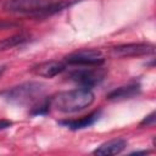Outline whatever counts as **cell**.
<instances>
[{
	"label": "cell",
	"instance_id": "6da1fadb",
	"mask_svg": "<svg viewBox=\"0 0 156 156\" xmlns=\"http://www.w3.org/2000/svg\"><path fill=\"white\" fill-rule=\"evenodd\" d=\"M79 1L82 0H7L4 4V10L41 20L51 17Z\"/></svg>",
	"mask_w": 156,
	"mask_h": 156
},
{
	"label": "cell",
	"instance_id": "7a4b0ae2",
	"mask_svg": "<svg viewBox=\"0 0 156 156\" xmlns=\"http://www.w3.org/2000/svg\"><path fill=\"white\" fill-rule=\"evenodd\" d=\"M94 93L88 88H74L60 91L50 98L51 107L63 113H74L89 107L94 102Z\"/></svg>",
	"mask_w": 156,
	"mask_h": 156
},
{
	"label": "cell",
	"instance_id": "3957f363",
	"mask_svg": "<svg viewBox=\"0 0 156 156\" xmlns=\"http://www.w3.org/2000/svg\"><path fill=\"white\" fill-rule=\"evenodd\" d=\"M45 84L40 82H26L20 85L9 88L1 93V96L10 104L28 106L35 105L44 99Z\"/></svg>",
	"mask_w": 156,
	"mask_h": 156
},
{
	"label": "cell",
	"instance_id": "277c9868",
	"mask_svg": "<svg viewBox=\"0 0 156 156\" xmlns=\"http://www.w3.org/2000/svg\"><path fill=\"white\" fill-rule=\"evenodd\" d=\"M84 68H77L68 74V80L78 84L82 88L91 89L99 85L105 78V71L99 66H80Z\"/></svg>",
	"mask_w": 156,
	"mask_h": 156
},
{
	"label": "cell",
	"instance_id": "5b68a950",
	"mask_svg": "<svg viewBox=\"0 0 156 156\" xmlns=\"http://www.w3.org/2000/svg\"><path fill=\"white\" fill-rule=\"evenodd\" d=\"M65 62L74 66H101L105 62V56L98 49H82L68 54Z\"/></svg>",
	"mask_w": 156,
	"mask_h": 156
},
{
	"label": "cell",
	"instance_id": "8992f818",
	"mask_svg": "<svg viewBox=\"0 0 156 156\" xmlns=\"http://www.w3.org/2000/svg\"><path fill=\"white\" fill-rule=\"evenodd\" d=\"M112 54L118 57H139L155 54V45L150 43H128L112 48Z\"/></svg>",
	"mask_w": 156,
	"mask_h": 156
},
{
	"label": "cell",
	"instance_id": "52a82bcc",
	"mask_svg": "<svg viewBox=\"0 0 156 156\" xmlns=\"http://www.w3.org/2000/svg\"><path fill=\"white\" fill-rule=\"evenodd\" d=\"M140 93H141L140 83L132 82V83H128L126 85L113 89L106 95V99L110 101H124V100H129V99L138 96Z\"/></svg>",
	"mask_w": 156,
	"mask_h": 156
},
{
	"label": "cell",
	"instance_id": "ba28073f",
	"mask_svg": "<svg viewBox=\"0 0 156 156\" xmlns=\"http://www.w3.org/2000/svg\"><path fill=\"white\" fill-rule=\"evenodd\" d=\"M101 113H102V110H95L90 113H88L87 116H83L80 118H77V119H62V121H58V124L60 126H63L68 129H72V130H79V129H84V128H89L91 127L93 124H95L99 118L101 117Z\"/></svg>",
	"mask_w": 156,
	"mask_h": 156
},
{
	"label": "cell",
	"instance_id": "9c48e42d",
	"mask_svg": "<svg viewBox=\"0 0 156 156\" xmlns=\"http://www.w3.org/2000/svg\"><path fill=\"white\" fill-rule=\"evenodd\" d=\"M65 69H66V63L62 61H56V60L45 61L34 67V72L38 76L44 77V78H52L62 73Z\"/></svg>",
	"mask_w": 156,
	"mask_h": 156
},
{
	"label": "cell",
	"instance_id": "30bf717a",
	"mask_svg": "<svg viewBox=\"0 0 156 156\" xmlns=\"http://www.w3.org/2000/svg\"><path fill=\"white\" fill-rule=\"evenodd\" d=\"M126 146H127V140L122 138H117V139H112V140L102 143L93 151V154L99 155V156L117 155V154H121L126 149Z\"/></svg>",
	"mask_w": 156,
	"mask_h": 156
},
{
	"label": "cell",
	"instance_id": "8fae6325",
	"mask_svg": "<svg viewBox=\"0 0 156 156\" xmlns=\"http://www.w3.org/2000/svg\"><path fill=\"white\" fill-rule=\"evenodd\" d=\"M29 40H30V35L27 34V33H20V34L11 35L9 38H5V39L0 40V51L17 48L20 45H23V44L28 43Z\"/></svg>",
	"mask_w": 156,
	"mask_h": 156
},
{
	"label": "cell",
	"instance_id": "7c38bea8",
	"mask_svg": "<svg viewBox=\"0 0 156 156\" xmlns=\"http://www.w3.org/2000/svg\"><path fill=\"white\" fill-rule=\"evenodd\" d=\"M155 116H156V113H155V111H152L150 115H147L143 118V121L140 122V126H154L155 121H156Z\"/></svg>",
	"mask_w": 156,
	"mask_h": 156
},
{
	"label": "cell",
	"instance_id": "4fadbf2b",
	"mask_svg": "<svg viewBox=\"0 0 156 156\" xmlns=\"http://www.w3.org/2000/svg\"><path fill=\"white\" fill-rule=\"evenodd\" d=\"M18 24L15 22H10V21H0V30H5V29H10L13 27H17Z\"/></svg>",
	"mask_w": 156,
	"mask_h": 156
},
{
	"label": "cell",
	"instance_id": "5bb4252c",
	"mask_svg": "<svg viewBox=\"0 0 156 156\" xmlns=\"http://www.w3.org/2000/svg\"><path fill=\"white\" fill-rule=\"evenodd\" d=\"M12 126V122L9 119H0V130H4Z\"/></svg>",
	"mask_w": 156,
	"mask_h": 156
},
{
	"label": "cell",
	"instance_id": "9a60e30c",
	"mask_svg": "<svg viewBox=\"0 0 156 156\" xmlns=\"http://www.w3.org/2000/svg\"><path fill=\"white\" fill-rule=\"evenodd\" d=\"M149 152H150L149 150H136V151H133V152H130V154H132V155H134V154L138 155V154H149Z\"/></svg>",
	"mask_w": 156,
	"mask_h": 156
},
{
	"label": "cell",
	"instance_id": "2e32d148",
	"mask_svg": "<svg viewBox=\"0 0 156 156\" xmlns=\"http://www.w3.org/2000/svg\"><path fill=\"white\" fill-rule=\"evenodd\" d=\"M4 71H5V67H0V77H1V74H2Z\"/></svg>",
	"mask_w": 156,
	"mask_h": 156
}]
</instances>
